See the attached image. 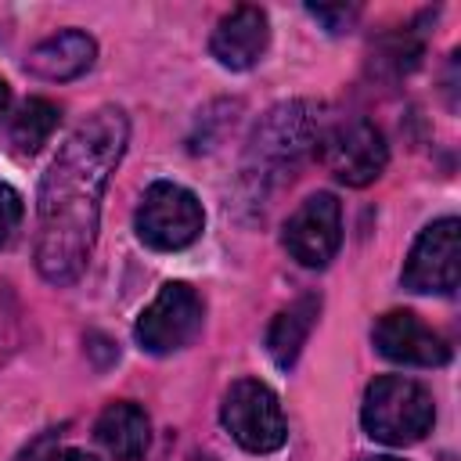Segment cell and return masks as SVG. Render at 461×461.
Here are the masks:
<instances>
[{
    "instance_id": "15",
    "label": "cell",
    "mask_w": 461,
    "mask_h": 461,
    "mask_svg": "<svg viewBox=\"0 0 461 461\" xmlns=\"http://www.w3.org/2000/svg\"><path fill=\"white\" fill-rule=\"evenodd\" d=\"M58 104L47 101V97H29L14 115H11V126H7V140H11V151L18 158H32L47 140L50 133L58 130Z\"/></svg>"
},
{
    "instance_id": "1",
    "label": "cell",
    "mask_w": 461,
    "mask_h": 461,
    "mask_svg": "<svg viewBox=\"0 0 461 461\" xmlns=\"http://www.w3.org/2000/svg\"><path fill=\"white\" fill-rule=\"evenodd\" d=\"M130 140V119L122 108L104 104L58 148L40 184L36 220V270L50 285H72L97 238L101 198Z\"/></svg>"
},
{
    "instance_id": "7",
    "label": "cell",
    "mask_w": 461,
    "mask_h": 461,
    "mask_svg": "<svg viewBox=\"0 0 461 461\" xmlns=\"http://www.w3.org/2000/svg\"><path fill=\"white\" fill-rule=\"evenodd\" d=\"M317 148H321V162L328 166V173L346 187L375 184L389 162V144L382 130L367 119H349V122L331 126L328 133H321Z\"/></svg>"
},
{
    "instance_id": "3",
    "label": "cell",
    "mask_w": 461,
    "mask_h": 461,
    "mask_svg": "<svg viewBox=\"0 0 461 461\" xmlns=\"http://www.w3.org/2000/svg\"><path fill=\"white\" fill-rule=\"evenodd\" d=\"M360 421L371 439L389 447H411L432 432L436 403L421 382L403 375H382L364 393Z\"/></svg>"
},
{
    "instance_id": "16",
    "label": "cell",
    "mask_w": 461,
    "mask_h": 461,
    "mask_svg": "<svg viewBox=\"0 0 461 461\" xmlns=\"http://www.w3.org/2000/svg\"><path fill=\"white\" fill-rule=\"evenodd\" d=\"M22 216H25V205H22V194L7 184H0V249L11 245V238L18 234L22 227Z\"/></svg>"
},
{
    "instance_id": "12",
    "label": "cell",
    "mask_w": 461,
    "mask_h": 461,
    "mask_svg": "<svg viewBox=\"0 0 461 461\" xmlns=\"http://www.w3.org/2000/svg\"><path fill=\"white\" fill-rule=\"evenodd\" d=\"M97 58V43L94 36L79 32V29H65L58 36H47L43 43H36L25 58V68L40 79H50V83H65V79H76L83 76Z\"/></svg>"
},
{
    "instance_id": "8",
    "label": "cell",
    "mask_w": 461,
    "mask_h": 461,
    "mask_svg": "<svg viewBox=\"0 0 461 461\" xmlns=\"http://www.w3.org/2000/svg\"><path fill=\"white\" fill-rule=\"evenodd\" d=\"M457 281H461V223L457 216H443L429 223L411 245V256L403 263V285L411 292L447 295L457 288Z\"/></svg>"
},
{
    "instance_id": "19",
    "label": "cell",
    "mask_w": 461,
    "mask_h": 461,
    "mask_svg": "<svg viewBox=\"0 0 461 461\" xmlns=\"http://www.w3.org/2000/svg\"><path fill=\"white\" fill-rule=\"evenodd\" d=\"M7 112H11V86L0 79V122L7 119Z\"/></svg>"
},
{
    "instance_id": "6",
    "label": "cell",
    "mask_w": 461,
    "mask_h": 461,
    "mask_svg": "<svg viewBox=\"0 0 461 461\" xmlns=\"http://www.w3.org/2000/svg\"><path fill=\"white\" fill-rule=\"evenodd\" d=\"M202 317H205V306H202L198 292L184 281H166L158 288V295L140 310L133 335H137L140 349L166 357V353H176L194 342V335L202 331Z\"/></svg>"
},
{
    "instance_id": "17",
    "label": "cell",
    "mask_w": 461,
    "mask_h": 461,
    "mask_svg": "<svg viewBox=\"0 0 461 461\" xmlns=\"http://www.w3.org/2000/svg\"><path fill=\"white\" fill-rule=\"evenodd\" d=\"M317 22H324L328 32H349V25L357 22L360 7H346V4H335V7H306Z\"/></svg>"
},
{
    "instance_id": "11",
    "label": "cell",
    "mask_w": 461,
    "mask_h": 461,
    "mask_svg": "<svg viewBox=\"0 0 461 461\" xmlns=\"http://www.w3.org/2000/svg\"><path fill=\"white\" fill-rule=\"evenodd\" d=\"M267 43H270V22H267V11L252 7V4H241L234 7L230 14H223L209 36V54L230 68V72H245L252 68L263 54H267Z\"/></svg>"
},
{
    "instance_id": "13",
    "label": "cell",
    "mask_w": 461,
    "mask_h": 461,
    "mask_svg": "<svg viewBox=\"0 0 461 461\" xmlns=\"http://www.w3.org/2000/svg\"><path fill=\"white\" fill-rule=\"evenodd\" d=\"M94 436L115 461H140L148 454V443H151V421H148L144 407L119 400V403H108L101 411Z\"/></svg>"
},
{
    "instance_id": "5",
    "label": "cell",
    "mask_w": 461,
    "mask_h": 461,
    "mask_svg": "<svg viewBox=\"0 0 461 461\" xmlns=\"http://www.w3.org/2000/svg\"><path fill=\"white\" fill-rule=\"evenodd\" d=\"M220 418H223V429L230 432V439L238 447H245L249 454H270V450L285 447V439H288V421H285L281 400L259 378H238L223 396Z\"/></svg>"
},
{
    "instance_id": "2",
    "label": "cell",
    "mask_w": 461,
    "mask_h": 461,
    "mask_svg": "<svg viewBox=\"0 0 461 461\" xmlns=\"http://www.w3.org/2000/svg\"><path fill=\"white\" fill-rule=\"evenodd\" d=\"M321 140V108L310 101H288L267 112V119L256 126L249 140L245 176L256 187L281 184L295 173V166L306 158V151Z\"/></svg>"
},
{
    "instance_id": "9",
    "label": "cell",
    "mask_w": 461,
    "mask_h": 461,
    "mask_svg": "<svg viewBox=\"0 0 461 461\" xmlns=\"http://www.w3.org/2000/svg\"><path fill=\"white\" fill-rule=\"evenodd\" d=\"M342 245V205L335 194H310L285 223V249L303 267H328Z\"/></svg>"
},
{
    "instance_id": "10",
    "label": "cell",
    "mask_w": 461,
    "mask_h": 461,
    "mask_svg": "<svg viewBox=\"0 0 461 461\" xmlns=\"http://www.w3.org/2000/svg\"><path fill=\"white\" fill-rule=\"evenodd\" d=\"M375 349L385 357V360H396V364H411V367H439L450 360V346L447 339L429 328L418 313L411 310H389L375 321Z\"/></svg>"
},
{
    "instance_id": "18",
    "label": "cell",
    "mask_w": 461,
    "mask_h": 461,
    "mask_svg": "<svg viewBox=\"0 0 461 461\" xmlns=\"http://www.w3.org/2000/svg\"><path fill=\"white\" fill-rule=\"evenodd\" d=\"M43 461H97V457H94V454H86V450L68 447V450H54V454H47Z\"/></svg>"
},
{
    "instance_id": "4",
    "label": "cell",
    "mask_w": 461,
    "mask_h": 461,
    "mask_svg": "<svg viewBox=\"0 0 461 461\" xmlns=\"http://www.w3.org/2000/svg\"><path fill=\"white\" fill-rule=\"evenodd\" d=\"M133 227L148 249L176 252V249H187L191 241H198V234L205 227V212H202V202L187 187H180L173 180H155L137 205Z\"/></svg>"
},
{
    "instance_id": "20",
    "label": "cell",
    "mask_w": 461,
    "mask_h": 461,
    "mask_svg": "<svg viewBox=\"0 0 461 461\" xmlns=\"http://www.w3.org/2000/svg\"><path fill=\"white\" fill-rule=\"evenodd\" d=\"M371 461H400V457H371Z\"/></svg>"
},
{
    "instance_id": "14",
    "label": "cell",
    "mask_w": 461,
    "mask_h": 461,
    "mask_svg": "<svg viewBox=\"0 0 461 461\" xmlns=\"http://www.w3.org/2000/svg\"><path fill=\"white\" fill-rule=\"evenodd\" d=\"M317 310H321V299L317 295H303V299H295L292 306H285L274 317V324L267 331V353H270V360L277 367H292L299 360V353H303V346H306V339L313 331Z\"/></svg>"
}]
</instances>
